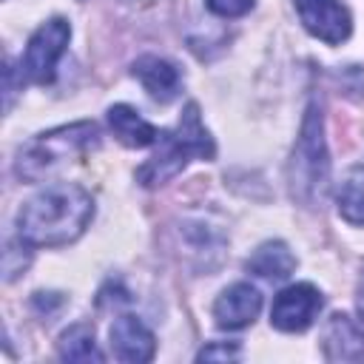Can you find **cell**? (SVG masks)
Returning <instances> with one entry per match:
<instances>
[{"instance_id": "obj_1", "label": "cell", "mask_w": 364, "mask_h": 364, "mask_svg": "<svg viewBox=\"0 0 364 364\" xmlns=\"http://www.w3.org/2000/svg\"><path fill=\"white\" fill-rule=\"evenodd\" d=\"M94 216V199L74 182H57L31 196L17 213V236L31 247L74 242Z\"/></svg>"}, {"instance_id": "obj_2", "label": "cell", "mask_w": 364, "mask_h": 364, "mask_svg": "<svg viewBox=\"0 0 364 364\" xmlns=\"http://www.w3.org/2000/svg\"><path fill=\"white\" fill-rule=\"evenodd\" d=\"M213 154H216V145H213V136L208 134V128L202 125L199 105L188 102L179 122L171 131H159L156 151L136 171V179L145 188H156V185H165L168 179H173L191 159H213Z\"/></svg>"}, {"instance_id": "obj_3", "label": "cell", "mask_w": 364, "mask_h": 364, "mask_svg": "<svg viewBox=\"0 0 364 364\" xmlns=\"http://www.w3.org/2000/svg\"><path fill=\"white\" fill-rule=\"evenodd\" d=\"M97 142H100V128L94 122H71V125L51 128L34 136L26 148H20L14 171L26 182H40L68 159L91 151Z\"/></svg>"}, {"instance_id": "obj_4", "label": "cell", "mask_w": 364, "mask_h": 364, "mask_svg": "<svg viewBox=\"0 0 364 364\" xmlns=\"http://www.w3.org/2000/svg\"><path fill=\"white\" fill-rule=\"evenodd\" d=\"M327 145H324V125H321V111L316 105L307 108V117L301 122V134L299 142L293 148V159H290V188L293 196H299L301 202H316V196H321V188L327 182Z\"/></svg>"}, {"instance_id": "obj_5", "label": "cell", "mask_w": 364, "mask_h": 364, "mask_svg": "<svg viewBox=\"0 0 364 364\" xmlns=\"http://www.w3.org/2000/svg\"><path fill=\"white\" fill-rule=\"evenodd\" d=\"M68 37H71V26L68 20L63 17H51L46 20L31 37H28V46H26V54H23V63H20V71L37 82V85H46L54 80L57 74V63L68 46Z\"/></svg>"}, {"instance_id": "obj_6", "label": "cell", "mask_w": 364, "mask_h": 364, "mask_svg": "<svg viewBox=\"0 0 364 364\" xmlns=\"http://www.w3.org/2000/svg\"><path fill=\"white\" fill-rule=\"evenodd\" d=\"M321 304H324V299H321L318 287H313L310 282L290 284L273 299L270 324L282 333H301L316 321Z\"/></svg>"}, {"instance_id": "obj_7", "label": "cell", "mask_w": 364, "mask_h": 364, "mask_svg": "<svg viewBox=\"0 0 364 364\" xmlns=\"http://www.w3.org/2000/svg\"><path fill=\"white\" fill-rule=\"evenodd\" d=\"M301 26L321 43L338 46L353 31V17L338 0H293Z\"/></svg>"}, {"instance_id": "obj_8", "label": "cell", "mask_w": 364, "mask_h": 364, "mask_svg": "<svg viewBox=\"0 0 364 364\" xmlns=\"http://www.w3.org/2000/svg\"><path fill=\"white\" fill-rule=\"evenodd\" d=\"M259 310H262V293L247 282H236L225 287L213 301V318H216V327L222 330H242L253 324Z\"/></svg>"}, {"instance_id": "obj_9", "label": "cell", "mask_w": 364, "mask_h": 364, "mask_svg": "<svg viewBox=\"0 0 364 364\" xmlns=\"http://www.w3.org/2000/svg\"><path fill=\"white\" fill-rule=\"evenodd\" d=\"M108 338H111V353L119 361L139 364V361H151L154 353H156L154 333L136 316H119V318H114V324L108 330Z\"/></svg>"}, {"instance_id": "obj_10", "label": "cell", "mask_w": 364, "mask_h": 364, "mask_svg": "<svg viewBox=\"0 0 364 364\" xmlns=\"http://www.w3.org/2000/svg\"><path fill=\"white\" fill-rule=\"evenodd\" d=\"M324 355L330 361H355L364 358V327L350 321L347 316H330L324 327Z\"/></svg>"}, {"instance_id": "obj_11", "label": "cell", "mask_w": 364, "mask_h": 364, "mask_svg": "<svg viewBox=\"0 0 364 364\" xmlns=\"http://www.w3.org/2000/svg\"><path fill=\"white\" fill-rule=\"evenodd\" d=\"M131 71H134V77L145 85V91H148L154 100H159V102L173 100L176 91H179V82H182V80H179V71H176L168 60L154 57V54L139 57Z\"/></svg>"}, {"instance_id": "obj_12", "label": "cell", "mask_w": 364, "mask_h": 364, "mask_svg": "<svg viewBox=\"0 0 364 364\" xmlns=\"http://www.w3.org/2000/svg\"><path fill=\"white\" fill-rule=\"evenodd\" d=\"M108 125H111L114 136L128 148H148L159 136V131L139 111H134L131 105H122V102L108 108Z\"/></svg>"}, {"instance_id": "obj_13", "label": "cell", "mask_w": 364, "mask_h": 364, "mask_svg": "<svg viewBox=\"0 0 364 364\" xmlns=\"http://www.w3.org/2000/svg\"><path fill=\"white\" fill-rule=\"evenodd\" d=\"M296 267V256L290 253V247L284 242H264L253 250V256L247 259V270L262 276V279H273V282H282L293 273Z\"/></svg>"}, {"instance_id": "obj_14", "label": "cell", "mask_w": 364, "mask_h": 364, "mask_svg": "<svg viewBox=\"0 0 364 364\" xmlns=\"http://www.w3.org/2000/svg\"><path fill=\"white\" fill-rule=\"evenodd\" d=\"M336 205L341 219L350 225H364V165H353L336 191Z\"/></svg>"}, {"instance_id": "obj_15", "label": "cell", "mask_w": 364, "mask_h": 364, "mask_svg": "<svg viewBox=\"0 0 364 364\" xmlns=\"http://www.w3.org/2000/svg\"><path fill=\"white\" fill-rule=\"evenodd\" d=\"M57 353H60V358H65V361H105L102 350H100L97 341H94V330H91L88 324H74V327H68V330L60 336V341H57Z\"/></svg>"}, {"instance_id": "obj_16", "label": "cell", "mask_w": 364, "mask_h": 364, "mask_svg": "<svg viewBox=\"0 0 364 364\" xmlns=\"http://www.w3.org/2000/svg\"><path fill=\"white\" fill-rule=\"evenodd\" d=\"M256 0H208V9L219 17H242L253 9Z\"/></svg>"}, {"instance_id": "obj_17", "label": "cell", "mask_w": 364, "mask_h": 364, "mask_svg": "<svg viewBox=\"0 0 364 364\" xmlns=\"http://www.w3.org/2000/svg\"><path fill=\"white\" fill-rule=\"evenodd\" d=\"M196 358H199V361H233V358H239V344H228V341H222V344H208V347L199 350Z\"/></svg>"}, {"instance_id": "obj_18", "label": "cell", "mask_w": 364, "mask_h": 364, "mask_svg": "<svg viewBox=\"0 0 364 364\" xmlns=\"http://www.w3.org/2000/svg\"><path fill=\"white\" fill-rule=\"evenodd\" d=\"M358 313H361V327H364V290H361V296H358Z\"/></svg>"}]
</instances>
